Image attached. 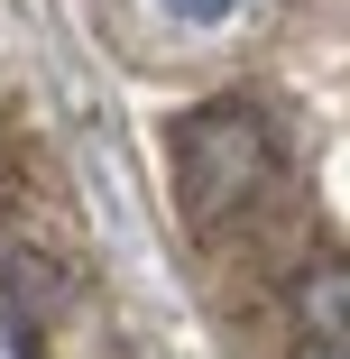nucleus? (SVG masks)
Masks as SVG:
<instances>
[{
    "label": "nucleus",
    "instance_id": "nucleus-1",
    "mask_svg": "<svg viewBox=\"0 0 350 359\" xmlns=\"http://www.w3.org/2000/svg\"><path fill=\"white\" fill-rule=\"evenodd\" d=\"M166 157H175L184 222L194 231H240L267 203V184H276V129H267L258 102H203V111L175 120Z\"/></svg>",
    "mask_w": 350,
    "mask_h": 359
},
{
    "label": "nucleus",
    "instance_id": "nucleus-3",
    "mask_svg": "<svg viewBox=\"0 0 350 359\" xmlns=\"http://www.w3.org/2000/svg\"><path fill=\"white\" fill-rule=\"evenodd\" d=\"M166 10H175V19H231L240 0H166Z\"/></svg>",
    "mask_w": 350,
    "mask_h": 359
},
{
    "label": "nucleus",
    "instance_id": "nucleus-2",
    "mask_svg": "<svg viewBox=\"0 0 350 359\" xmlns=\"http://www.w3.org/2000/svg\"><path fill=\"white\" fill-rule=\"evenodd\" d=\"M295 332L314 350H341L350 359V258H314L295 276Z\"/></svg>",
    "mask_w": 350,
    "mask_h": 359
}]
</instances>
